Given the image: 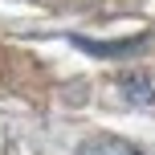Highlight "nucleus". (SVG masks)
Wrapping results in <instances>:
<instances>
[{
	"mask_svg": "<svg viewBox=\"0 0 155 155\" xmlns=\"http://www.w3.org/2000/svg\"><path fill=\"white\" fill-rule=\"evenodd\" d=\"M143 41L147 37H131V41H86V37H74V45L94 53V57H127L135 49H143Z\"/></svg>",
	"mask_w": 155,
	"mask_h": 155,
	"instance_id": "1",
	"label": "nucleus"
},
{
	"mask_svg": "<svg viewBox=\"0 0 155 155\" xmlns=\"http://www.w3.org/2000/svg\"><path fill=\"white\" fill-rule=\"evenodd\" d=\"M82 155H143L139 147H131L127 139H114V135H102V139H90L82 147Z\"/></svg>",
	"mask_w": 155,
	"mask_h": 155,
	"instance_id": "2",
	"label": "nucleus"
},
{
	"mask_svg": "<svg viewBox=\"0 0 155 155\" xmlns=\"http://www.w3.org/2000/svg\"><path fill=\"white\" fill-rule=\"evenodd\" d=\"M123 94H127L131 102H143V106L155 98V94H151V82H147L143 74H127V78H123Z\"/></svg>",
	"mask_w": 155,
	"mask_h": 155,
	"instance_id": "3",
	"label": "nucleus"
}]
</instances>
